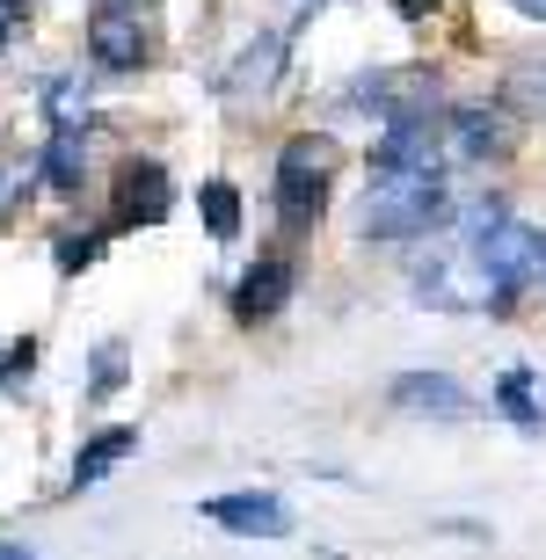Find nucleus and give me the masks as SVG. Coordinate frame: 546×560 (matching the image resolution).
<instances>
[{
    "label": "nucleus",
    "instance_id": "1",
    "mask_svg": "<svg viewBox=\"0 0 546 560\" xmlns=\"http://www.w3.org/2000/svg\"><path fill=\"white\" fill-rule=\"evenodd\" d=\"M452 219H460L452 175H379L372 167L358 197V241H372V248H422L430 233L444 241Z\"/></svg>",
    "mask_w": 546,
    "mask_h": 560
},
{
    "label": "nucleus",
    "instance_id": "2",
    "mask_svg": "<svg viewBox=\"0 0 546 560\" xmlns=\"http://www.w3.org/2000/svg\"><path fill=\"white\" fill-rule=\"evenodd\" d=\"M408 284H416V299L430 313H466V320H510V313H518V299H510V291L481 270V255L460 248V241H438V248L416 262Z\"/></svg>",
    "mask_w": 546,
    "mask_h": 560
},
{
    "label": "nucleus",
    "instance_id": "3",
    "mask_svg": "<svg viewBox=\"0 0 546 560\" xmlns=\"http://www.w3.org/2000/svg\"><path fill=\"white\" fill-rule=\"evenodd\" d=\"M328 197H336V153H328V139L321 131H292V139L277 145V167H270V211L292 233H306L328 219Z\"/></svg>",
    "mask_w": 546,
    "mask_h": 560
},
{
    "label": "nucleus",
    "instance_id": "4",
    "mask_svg": "<svg viewBox=\"0 0 546 560\" xmlns=\"http://www.w3.org/2000/svg\"><path fill=\"white\" fill-rule=\"evenodd\" d=\"M197 517H205L211 532L241 539V546H270V539H292L299 532L292 502L277 495V488H219V495L197 502Z\"/></svg>",
    "mask_w": 546,
    "mask_h": 560
},
{
    "label": "nucleus",
    "instance_id": "5",
    "mask_svg": "<svg viewBox=\"0 0 546 560\" xmlns=\"http://www.w3.org/2000/svg\"><path fill=\"white\" fill-rule=\"evenodd\" d=\"M386 408L394 416H416V422H474L481 416V400L466 394L460 372H444V364H408V372L386 378Z\"/></svg>",
    "mask_w": 546,
    "mask_h": 560
},
{
    "label": "nucleus",
    "instance_id": "6",
    "mask_svg": "<svg viewBox=\"0 0 546 560\" xmlns=\"http://www.w3.org/2000/svg\"><path fill=\"white\" fill-rule=\"evenodd\" d=\"M292 291H299V262H292V248H263L248 270L233 277V291H226L233 328H270V320H284Z\"/></svg>",
    "mask_w": 546,
    "mask_h": 560
},
{
    "label": "nucleus",
    "instance_id": "7",
    "mask_svg": "<svg viewBox=\"0 0 546 560\" xmlns=\"http://www.w3.org/2000/svg\"><path fill=\"white\" fill-rule=\"evenodd\" d=\"M292 22H270V30H255L241 51H233L226 66H219V81H211V95L219 103H263L277 81H284V59H292Z\"/></svg>",
    "mask_w": 546,
    "mask_h": 560
},
{
    "label": "nucleus",
    "instance_id": "8",
    "mask_svg": "<svg viewBox=\"0 0 546 560\" xmlns=\"http://www.w3.org/2000/svg\"><path fill=\"white\" fill-rule=\"evenodd\" d=\"M474 255H481V270L496 277L510 299H525V291L546 284V226H532V219H518V211H510L496 233H481Z\"/></svg>",
    "mask_w": 546,
    "mask_h": 560
},
{
    "label": "nucleus",
    "instance_id": "9",
    "mask_svg": "<svg viewBox=\"0 0 546 560\" xmlns=\"http://www.w3.org/2000/svg\"><path fill=\"white\" fill-rule=\"evenodd\" d=\"M81 44H88V66L109 73V81H131V73L153 59V37H147V22H139L131 0H103V8L88 15V37Z\"/></svg>",
    "mask_w": 546,
    "mask_h": 560
},
{
    "label": "nucleus",
    "instance_id": "10",
    "mask_svg": "<svg viewBox=\"0 0 546 560\" xmlns=\"http://www.w3.org/2000/svg\"><path fill=\"white\" fill-rule=\"evenodd\" d=\"M342 103L372 109L379 125H394V117H438V81L422 66H372V73H358V81L342 88Z\"/></svg>",
    "mask_w": 546,
    "mask_h": 560
},
{
    "label": "nucleus",
    "instance_id": "11",
    "mask_svg": "<svg viewBox=\"0 0 546 560\" xmlns=\"http://www.w3.org/2000/svg\"><path fill=\"white\" fill-rule=\"evenodd\" d=\"M372 167H379V175H444V167H452L444 109H438V117H394V125H379Z\"/></svg>",
    "mask_w": 546,
    "mask_h": 560
},
{
    "label": "nucleus",
    "instance_id": "12",
    "mask_svg": "<svg viewBox=\"0 0 546 560\" xmlns=\"http://www.w3.org/2000/svg\"><path fill=\"white\" fill-rule=\"evenodd\" d=\"M175 211V175L161 161H125L117 167V189H109V233H131V226H161Z\"/></svg>",
    "mask_w": 546,
    "mask_h": 560
},
{
    "label": "nucleus",
    "instance_id": "13",
    "mask_svg": "<svg viewBox=\"0 0 546 560\" xmlns=\"http://www.w3.org/2000/svg\"><path fill=\"white\" fill-rule=\"evenodd\" d=\"M139 444H147V430H139V422H95V430L81 436L73 466H66V495H88V488H103L117 466H131V458H139Z\"/></svg>",
    "mask_w": 546,
    "mask_h": 560
},
{
    "label": "nucleus",
    "instance_id": "14",
    "mask_svg": "<svg viewBox=\"0 0 546 560\" xmlns=\"http://www.w3.org/2000/svg\"><path fill=\"white\" fill-rule=\"evenodd\" d=\"M444 145H452V161H503L510 145V117L488 103H452L444 109Z\"/></svg>",
    "mask_w": 546,
    "mask_h": 560
},
{
    "label": "nucleus",
    "instance_id": "15",
    "mask_svg": "<svg viewBox=\"0 0 546 560\" xmlns=\"http://www.w3.org/2000/svg\"><path fill=\"white\" fill-rule=\"evenodd\" d=\"M488 416H503L518 436H546V400H539V372L532 364H503L488 386Z\"/></svg>",
    "mask_w": 546,
    "mask_h": 560
},
{
    "label": "nucleus",
    "instance_id": "16",
    "mask_svg": "<svg viewBox=\"0 0 546 560\" xmlns=\"http://www.w3.org/2000/svg\"><path fill=\"white\" fill-rule=\"evenodd\" d=\"M37 183L51 189V197H81V183H88V125L44 131V145H37Z\"/></svg>",
    "mask_w": 546,
    "mask_h": 560
},
{
    "label": "nucleus",
    "instance_id": "17",
    "mask_svg": "<svg viewBox=\"0 0 546 560\" xmlns=\"http://www.w3.org/2000/svg\"><path fill=\"white\" fill-rule=\"evenodd\" d=\"M125 386H131V342H125V335H103V342L88 350L81 400H88V408H103V400H117Z\"/></svg>",
    "mask_w": 546,
    "mask_h": 560
},
{
    "label": "nucleus",
    "instance_id": "18",
    "mask_svg": "<svg viewBox=\"0 0 546 560\" xmlns=\"http://www.w3.org/2000/svg\"><path fill=\"white\" fill-rule=\"evenodd\" d=\"M88 95H95V81H81V73H44V88H37L44 125L51 131L59 125H88Z\"/></svg>",
    "mask_w": 546,
    "mask_h": 560
},
{
    "label": "nucleus",
    "instance_id": "19",
    "mask_svg": "<svg viewBox=\"0 0 546 560\" xmlns=\"http://www.w3.org/2000/svg\"><path fill=\"white\" fill-rule=\"evenodd\" d=\"M197 211H205V233L219 241V248H233V241H241V189H233L226 175H211V183L197 189Z\"/></svg>",
    "mask_w": 546,
    "mask_h": 560
},
{
    "label": "nucleus",
    "instance_id": "20",
    "mask_svg": "<svg viewBox=\"0 0 546 560\" xmlns=\"http://www.w3.org/2000/svg\"><path fill=\"white\" fill-rule=\"evenodd\" d=\"M103 248H109V226H81V233H59L51 241V262H59V277H81V270L103 262Z\"/></svg>",
    "mask_w": 546,
    "mask_h": 560
},
{
    "label": "nucleus",
    "instance_id": "21",
    "mask_svg": "<svg viewBox=\"0 0 546 560\" xmlns=\"http://www.w3.org/2000/svg\"><path fill=\"white\" fill-rule=\"evenodd\" d=\"M30 378H37V335L0 350V394H30Z\"/></svg>",
    "mask_w": 546,
    "mask_h": 560
},
{
    "label": "nucleus",
    "instance_id": "22",
    "mask_svg": "<svg viewBox=\"0 0 546 560\" xmlns=\"http://www.w3.org/2000/svg\"><path fill=\"white\" fill-rule=\"evenodd\" d=\"M503 95H510L518 109H525V117H539V125H546V66H518Z\"/></svg>",
    "mask_w": 546,
    "mask_h": 560
},
{
    "label": "nucleus",
    "instance_id": "23",
    "mask_svg": "<svg viewBox=\"0 0 546 560\" xmlns=\"http://www.w3.org/2000/svg\"><path fill=\"white\" fill-rule=\"evenodd\" d=\"M15 30H22V0H0V51L15 44Z\"/></svg>",
    "mask_w": 546,
    "mask_h": 560
},
{
    "label": "nucleus",
    "instance_id": "24",
    "mask_svg": "<svg viewBox=\"0 0 546 560\" xmlns=\"http://www.w3.org/2000/svg\"><path fill=\"white\" fill-rule=\"evenodd\" d=\"M438 8H444V0H394V15H400V22H430Z\"/></svg>",
    "mask_w": 546,
    "mask_h": 560
},
{
    "label": "nucleus",
    "instance_id": "25",
    "mask_svg": "<svg viewBox=\"0 0 546 560\" xmlns=\"http://www.w3.org/2000/svg\"><path fill=\"white\" fill-rule=\"evenodd\" d=\"M503 8H518L525 22H546V0H503Z\"/></svg>",
    "mask_w": 546,
    "mask_h": 560
},
{
    "label": "nucleus",
    "instance_id": "26",
    "mask_svg": "<svg viewBox=\"0 0 546 560\" xmlns=\"http://www.w3.org/2000/svg\"><path fill=\"white\" fill-rule=\"evenodd\" d=\"M0 560H37V546H22V539H0Z\"/></svg>",
    "mask_w": 546,
    "mask_h": 560
},
{
    "label": "nucleus",
    "instance_id": "27",
    "mask_svg": "<svg viewBox=\"0 0 546 560\" xmlns=\"http://www.w3.org/2000/svg\"><path fill=\"white\" fill-rule=\"evenodd\" d=\"M306 8H328V0H306Z\"/></svg>",
    "mask_w": 546,
    "mask_h": 560
},
{
    "label": "nucleus",
    "instance_id": "28",
    "mask_svg": "<svg viewBox=\"0 0 546 560\" xmlns=\"http://www.w3.org/2000/svg\"><path fill=\"white\" fill-rule=\"evenodd\" d=\"M131 8H139V0H131Z\"/></svg>",
    "mask_w": 546,
    "mask_h": 560
}]
</instances>
